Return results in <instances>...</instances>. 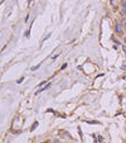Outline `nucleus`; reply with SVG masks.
I'll use <instances>...</instances> for the list:
<instances>
[{"label":"nucleus","mask_w":126,"mask_h":143,"mask_svg":"<svg viewBox=\"0 0 126 143\" xmlns=\"http://www.w3.org/2000/svg\"><path fill=\"white\" fill-rule=\"evenodd\" d=\"M124 42H125V43H126V38H125V39H124Z\"/></svg>","instance_id":"nucleus-7"},{"label":"nucleus","mask_w":126,"mask_h":143,"mask_svg":"<svg viewBox=\"0 0 126 143\" xmlns=\"http://www.w3.org/2000/svg\"><path fill=\"white\" fill-rule=\"evenodd\" d=\"M121 8L126 9V0H122V1H121Z\"/></svg>","instance_id":"nucleus-3"},{"label":"nucleus","mask_w":126,"mask_h":143,"mask_svg":"<svg viewBox=\"0 0 126 143\" xmlns=\"http://www.w3.org/2000/svg\"><path fill=\"white\" fill-rule=\"evenodd\" d=\"M121 23H122V25H124V31L126 32V22H125V20H121Z\"/></svg>","instance_id":"nucleus-4"},{"label":"nucleus","mask_w":126,"mask_h":143,"mask_svg":"<svg viewBox=\"0 0 126 143\" xmlns=\"http://www.w3.org/2000/svg\"><path fill=\"white\" fill-rule=\"evenodd\" d=\"M49 86H50V84H47V85H46V86H44V87H42V89L39 90V91H38V93H42V91H43V90H46V89H48ZM38 93H37V94H38Z\"/></svg>","instance_id":"nucleus-2"},{"label":"nucleus","mask_w":126,"mask_h":143,"mask_svg":"<svg viewBox=\"0 0 126 143\" xmlns=\"http://www.w3.org/2000/svg\"><path fill=\"white\" fill-rule=\"evenodd\" d=\"M115 32L117 33V34H122L125 31H124V25H122V23H116L115 24Z\"/></svg>","instance_id":"nucleus-1"},{"label":"nucleus","mask_w":126,"mask_h":143,"mask_svg":"<svg viewBox=\"0 0 126 143\" xmlns=\"http://www.w3.org/2000/svg\"><path fill=\"white\" fill-rule=\"evenodd\" d=\"M23 80H24V79H23V77H20V79H19V80H18V84H21V82H23Z\"/></svg>","instance_id":"nucleus-6"},{"label":"nucleus","mask_w":126,"mask_h":143,"mask_svg":"<svg viewBox=\"0 0 126 143\" xmlns=\"http://www.w3.org/2000/svg\"><path fill=\"white\" fill-rule=\"evenodd\" d=\"M37 127H38V122H35V123H34V125L32 127V131H33V129H35Z\"/></svg>","instance_id":"nucleus-5"}]
</instances>
